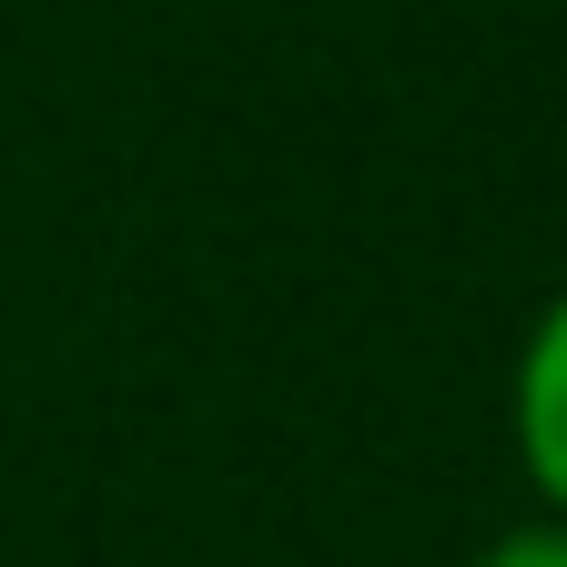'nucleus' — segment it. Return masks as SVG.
I'll use <instances>...</instances> for the list:
<instances>
[{"label": "nucleus", "mask_w": 567, "mask_h": 567, "mask_svg": "<svg viewBox=\"0 0 567 567\" xmlns=\"http://www.w3.org/2000/svg\"><path fill=\"white\" fill-rule=\"evenodd\" d=\"M517 456H527L537 496L567 527V295L537 315V334L517 354Z\"/></svg>", "instance_id": "nucleus-1"}, {"label": "nucleus", "mask_w": 567, "mask_h": 567, "mask_svg": "<svg viewBox=\"0 0 567 567\" xmlns=\"http://www.w3.org/2000/svg\"><path fill=\"white\" fill-rule=\"evenodd\" d=\"M476 567H567V527H517V537H496Z\"/></svg>", "instance_id": "nucleus-2"}]
</instances>
